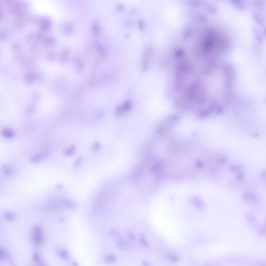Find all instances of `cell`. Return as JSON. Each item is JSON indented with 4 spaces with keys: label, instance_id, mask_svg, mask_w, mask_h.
<instances>
[{
    "label": "cell",
    "instance_id": "obj_6",
    "mask_svg": "<svg viewBox=\"0 0 266 266\" xmlns=\"http://www.w3.org/2000/svg\"><path fill=\"white\" fill-rule=\"evenodd\" d=\"M243 199L245 202L250 203L256 204L258 202L257 195H255V193L253 192L246 191L245 193H244Z\"/></svg>",
    "mask_w": 266,
    "mask_h": 266
},
{
    "label": "cell",
    "instance_id": "obj_19",
    "mask_svg": "<svg viewBox=\"0 0 266 266\" xmlns=\"http://www.w3.org/2000/svg\"><path fill=\"white\" fill-rule=\"evenodd\" d=\"M168 260H170V261L174 262H178L179 260V256L177 255H175V254H170V255H168Z\"/></svg>",
    "mask_w": 266,
    "mask_h": 266
},
{
    "label": "cell",
    "instance_id": "obj_26",
    "mask_svg": "<svg viewBox=\"0 0 266 266\" xmlns=\"http://www.w3.org/2000/svg\"><path fill=\"white\" fill-rule=\"evenodd\" d=\"M259 235H260V237H264V236H265V235H266V230H265V227H261V228H260V231H259Z\"/></svg>",
    "mask_w": 266,
    "mask_h": 266
},
{
    "label": "cell",
    "instance_id": "obj_5",
    "mask_svg": "<svg viewBox=\"0 0 266 266\" xmlns=\"http://www.w3.org/2000/svg\"><path fill=\"white\" fill-rule=\"evenodd\" d=\"M133 103L130 101H126L122 105L119 106L116 108L114 113L117 115H120L124 112H128L132 109Z\"/></svg>",
    "mask_w": 266,
    "mask_h": 266
},
{
    "label": "cell",
    "instance_id": "obj_15",
    "mask_svg": "<svg viewBox=\"0 0 266 266\" xmlns=\"http://www.w3.org/2000/svg\"><path fill=\"white\" fill-rule=\"evenodd\" d=\"M140 243L141 245L145 248H149L150 247V244L149 242L148 241L143 235H142L140 237Z\"/></svg>",
    "mask_w": 266,
    "mask_h": 266
},
{
    "label": "cell",
    "instance_id": "obj_2",
    "mask_svg": "<svg viewBox=\"0 0 266 266\" xmlns=\"http://www.w3.org/2000/svg\"><path fill=\"white\" fill-rule=\"evenodd\" d=\"M42 74L40 73L30 72L26 74L25 81L28 85H31L36 82L42 80Z\"/></svg>",
    "mask_w": 266,
    "mask_h": 266
},
{
    "label": "cell",
    "instance_id": "obj_3",
    "mask_svg": "<svg viewBox=\"0 0 266 266\" xmlns=\"http://www.w3.org/2000/svg\"><path fill=\"white\" fill-rule=\"evenodd\" d=\"M110 190L109 189H107L106 190L103 191V193H101V195H99L98 199L96 203L95 204V209L96 210H98L103 208L105 205L106 202L108 198V195L109 194Z\"/></svg>",
    "mask_w": 266,
    "mask_h": 266
},
{
    "label": "cell",
    "instance_id": "obj_25",
    "mask_svg": "<svg viewBox=\"0 0 266 266\" xmlns=\"http://www.w3.org/2000/svg\"><path fill=\"white\" fill-rule=\"evenodd\" d=\"M97 49L99 53L101 55H105V51L104 49L103 48V47H101V45L99 44H97L96 46Z\"/></svg>",
    "mask_w": 266,
    "mask_h": 266
},
{
    "label": "cell",
    "instance_id": "obj_20",
    "mask_svg": "<svg viewBox=\"0 0 266 266\" xmlns=\"http://www.w3.org/2000/svg\"><path fill=\"white\" fill-rule=\"evenodd\" d=\"M235 179L239 182H241V181L242 182L244 180L245 177H244L243 174L239 171V172H237V175H235Z\"/></svg>",
    "mask_w": 266,
    "mask_h": 266
},
{
    "label": "cell",
    "instance_id": "obj_9",
    "mask_svg": "<svg viewBox=\"0 0 266 266\" xmlns=\"http://www.w3.org/2000/svg\"><path fill=\"white\" fill-rule=\"evenodd\" d=\"M48 153L47 152H43L38 154H36L32 157L31 161L33 162H37L39 161H42L43 159H45L46 157H48Z\"/></svg>",
    "mask_w": 266,
    "mask_h": 266
},
{
    "label": "cell",
    "instance_id": "obj_4",
    "mask_svg": "<svg viewBox=\"0 0 266 266\" xmlns=\"http://www.w3.org/2000/svg\"><path fill=\"white\" fill-rule=\"evenodd\" d=\"M32 239L36 245H40L42 243L43 241L42 230L39 226H36L33 229Z\"/></svg>",
    "mask_w": 266,
    "mask_h": 266
},
{
    "label": "cell",
    "instance_id": "obj_22",
    "mask_svg": "<svg viewBox=\"0 0 266 266\" xmlns=\"http://www.w3.org/2000/svg\"><path fill=\"white\" fill-rule=\"evenodd\" d=\"M4 216L5 218L9 220H13L14 219H15L14 215L10 213H7L6 214H5Z\"/></svg>",
    "mask_w": 266,
    "mask_h": 266
},
{
    "label": "cell",
    "instance_id": "obj_21",
    "mask_svg": "<svg viewBox=\"0 0 266 266\" xmlns=\"http://www.w3.org/2000/svg\"><path fill=\"white\" fill-rule=\"evenodd\" d=\"M116 244L120 248H123L125 246V243L121 237H118L116 240Z\"/></svg>",
    "mask_w": 266,
    "mask_h": 266
},
{
    "label": "cell",
    "instance_id": "obj_8",
    "mask_svg": "<svg viewBox=\"0 0 266 266\" xmlns=\"http://www.w3.org/2000/svg\"><path fill=\"white\" fill-rule=\"evenodd\" d=\"M193 203L199 209H204L206 207L205 203L198 197H195L192 200Z\"/></svg>",
    "mask_w": 266,
    "mask_h": 266
},
{
    "label": "cell",
    "instance_id": "obj_14",
    "mask_svg": "<svg viewBox=\"0 0 266 266\" xmlns=\"http://www.w3.org/2000/svg\"><path fill=\"white\" fill-rule=\"evenodd\" d=\"M104 260L107 263H114V262H116V257L112 254H109L106 256Z\"/></svg>",
    "mask_w": 266,
    "mask_h": 266
},
{
    "label": "cell",
    "instance_id": "obj_10",
    "mask_svg": "<svg viewBox=\"0 0 266 266\" xmlns=\"http://www.w3.org/2000/svg\"><path fill=\"white\" fill-rule=\"evenodd\" d=\"M70 51L68 48H66L61 51L60 61L62 63H67L69 57Z\"/></svg>",
    "mask_w": 266,
    "mask_h": 266
},
{
    "label": "cell",
    "instance_id": "obj_23",
    "mask_svg": "<svg viewBox=\"0 0 266 266\" xmlns=\"http://www.w3.org/2000/svg\"><path fill=\"white\" fill-rule=\"evenodd\" d=\"M101 147V143H99V142H96V143H94L93 144V145L92 147V149H93V150L94 151H98L100 149Z\"/></svg>",
    "mask_w": 266,
    "mask_h": 266
},
{
    "label": "cell",
    "instance_id": "obj_30",
    "mask_svg": "<svg viewBox=\"0 0 266 266\" xmlns=\"http://www.w3.org/2000/svg\"><path fill=\"white\" fill-rule=\"evenodd\" d=\"M93 32H95V33H96V34H98L99 33V28L98 27H97V26H93Z\"/></svg>",
    "mask_w": 266,
    "mask_h": 266
},
{
    "label": "cell",
    "instance_id": "obj_31",
    "mask_svg": "<svg viewBox=\"0 0 266 266\" xmlns=\"http://www.w3.org/2000/svg\"><path fill=\"white\" fill-rule=\"evenodd\" d=\"M227 161V160L225 159H220L219 160V163H220L221 164L225 163H226V162Z\"/></svg>",
    "mask_w": 266,
    "mask_h": 266
},
{
    "label": "cell",
    "instance_id": "obj_1",
    "mask_svg": "<svg viewBox=\"0 0 266 266\" xmlns=\"http://www.w3.org/2000/svg\"><path fill=\"white\" fill-rule=\"evenodd\" d=\"M143 176V170L141 165L135 167L128 176V180L132 183H138L141 180Z\"/></svg>",
    "mask_w": 266,
    "mask_h": 266
},
{
    "label": "cell",
    "instance_id": "obj_16",
    "mask_svg": "<svg viewBox=\"0 0 266 266\" xmlns=\"http://www.w3.org/2000/svg\"><path fill=\"white\" fill-rule=\"evenodd\" d=\"M58 255L59 256V257L63 260H68L69 258V253L67 250H59L58 252Z\"/></svg>",
    "mask_w": 266,
    "mask_h": 266
},
{
    "label": "cell",
    "instance_id": "obj_18",
    "mask_svg": "<svg viewBox=\"0 0 266 266\" xmlns=\"http://www.w3.org/2000/svg\"><path fill=\"white\" fill-rule=\"evenodd\" d=\"M3 171L4 172L5 174L6 175H11L13 173V170L11 169V167H9V166H4L3 167Z\"/></svg>",
    "mask_w": 266,
    "mask_h": 266
},
{
    "label": "cell",
    "instance_id": "obj_13",
    "mask_svg": "<svg viewBox=\"0 0 266 266\" xmlns=\"http://www.w3.org/2000/svg\"><path fill=\"white\" fill-rule=\"evenodd\" d=\"M76 150V147L74 145H71V147L68 148L67 149L65 150L64 151V154L67 157L71 156L75 153Z\"/></svg>",
    "mask_w": 266,
    "mask_h": 266
},
{
    "label": "cell",
    "instance_id": "obj_32",
    "mask_svg": "<svg viewBox=\"0 0 266 266\" xmlns=\"http://www.w3.org/2000/svg\"><path fill=\"white\" fill-rule=\"evenodd\" d=\"M261 177L262 178L265 179V178H266V172L265 171H264V172L262 173L261 174Z\"/></svg>",
    "mask_w": 266,
    "mask_h": 266
},
{
    "label": "cell",
    "instance_id": "obj_7",
    "mask_svg": "<svg viewBox=\"0 0 266 266\" xmlns=\"http://www.w3.org/2000/svg\"><path fill=\"white\" fill-rule=\"evenodd\" d=\"M1 134L5 138H13L15 136V132L9 128H4L1 131Z\"/></svg>",
    "mask_w": 266,
    "mask_h": 266
},
{
    "label": "cell",
    "instance_id": "obj_17",
    "mask_svg": "<svg viewBox=\"0 0 266 266\" xmlns=\"http://www.w3.org/2000/svg\"><path fill=\"white\" fill-rule=\"evenodd\" d=\"M246 220L249 223L253 224L256 220L255 215L253 213H247L246 214Z\"/></svg>",
    "mask_w": 266,
    "mask_h": 266
},
{
    "label": "cell",
    "instance_id": "obj_28",
    "mask_svg": "<svg viewBox=\"0 0 266 266\" xmlns=\"http://www.w3.org/2000/svg\"><path fill=\"white\" fill-rule=\"evenodd\" d=\"M82 158H79L78 159H76V161L75 162V163H74V167H78L79 165H80V164L81 162L82 161Z\"/></svg>",
    "mask_w": 266,
    "mask_h": 266
},
{
    "label": "cell",
    "instance_id": "obj_11",
    "mask_svg": "<svg viewBox=\"0 0 266 266\" xmlns=\"http://www.w3.org/2000/svg\"><path fill=\"white\" fill-rule=\"evenodd\" d=\"M164 163V162L162 160L158 161L152 165L151 168H150V173H157L158 171H159V170L162 168V166L163 165Z\"/></svg>",
    "mask_w": 266,
    "mask_h": 266
},
{
    "label": "cell",
    "instance_id": "obj_33",
    "mask_svg": "<svg viewBox=\"0 0 266 266\" xmlns=\"http://www.w3.org/2000/svg\"><path fill=\"white\" fill-rule=\"evenodd\" d=\"M130 237L131 238H132V239H135V236L134 234L133 233L131 232L130 233Z\"/></svg>",
    "mask_w": 266,
    "mask_h": 266
},
{
    "label": "cell",
    "instance_id": "obj_29",
    "mask_svg": "<svg viewBox=\"0 0 266 266\" xmlns=\"http://www.w3.org/2000/svg\"><path fill=\"white\" fill-rule=\"evenodd\" d=\"M34 108H35V106H34L32 105L28 107V111H29V113H31V112H34Z\"/></svg>",
    "mask_w": 266,
    "mask_h": 266
},
{
    "label": "cell",
    "instance_id": "obj_27",
    "mask_svg": "<svg viewBox=\"0 0 266 266\" xmlns=\"http://www.w3.org/2000/svg\"><path fill=\"white\" fill-rule=\"evenodd\" d=\"M195 165L197 166V168H203L204 166L203 163L200 161H198L197 162H196V163L195 164Z\"/></svg>",
    "mask_w": 266,
    "mask_h": 266
},
{
    "label": "cell",
    "instance_id": "obj_12",
    "mask_svg": "<svg viewBox=\"0 0 266 266\" xmlns=\"http://www.w3.org/2000/svg\"><path fill=\"white\" fill-rule=\"evenodd\" d=\"M84 68V63L80 59H77L75 62V69L77 73H80Z\"/></svg>",
    "mask_w": 266,
    "mask_h": 266
},
{
    "label": "cell",
    "instance_id": "obj_24",
    "mask_svg": "<svg viewBox=\"0 0 266 266\" xmlns=\"http://www.w3.org/2000/svg\"><path fill=\"white\" fill-rule=\"evenodd\" d=\"M229 169L231 170L239 172L240 170H241V166L238 165H232L229 166Z\"/></svg>",
    "mask_w": 266,
    "mask_h": 266
}]
</instances>
